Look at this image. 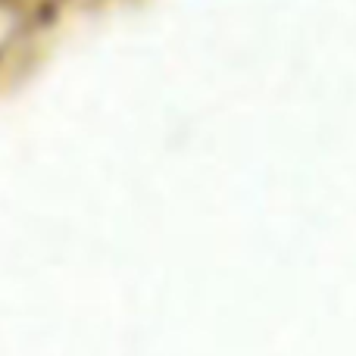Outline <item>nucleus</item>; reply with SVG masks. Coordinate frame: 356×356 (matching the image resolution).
<instances>
[]
</instances>
